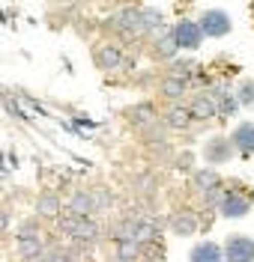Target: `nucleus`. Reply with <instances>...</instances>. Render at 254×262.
I'll use <instances>...</instances> for the list:
<instances>
[{
	"label": "nucleus",
	"instance_id": "1",
	"mask_svg": "<svg viewBox=\"0 0 254 262\" xmlns=\"http://www.w3.org/2000/svg\"><path fill=\"white\" fill-rule=\"evenodd\" d=\"M224 250V262H254V238L251 235H227V242L221 245Z\"/></svg>",
	"mask_w": 254,
	"mask_h": 262
},
{
	"label": "nucleus",
	"instance_id": "2",
	"mask_svg": "<svg viewBox=\"0 0 254 262\" xmlns=\"http://www.w3.org/2000/svg\"><path fill=\"white\" fill-rule=\"evenodd\" d=\"M170 33H173V42H177V48H183V51H198V48H201V42H203L201 24H198V21H188V18L177 21Z\"/></svg>",
	"mask_w": 254,
	"mask_h": 262
},
{
	"label": "nucleus",
	"instance_id": "3",
	"mask_svg": "<svg viewBox=\"0 0 254 262\" xmlns=\"http://www.w3.org/2000/svg\"><path fill=\"white\" fill-rule=\"evenodd\" d=\"M198 24H201L203 36H212V39L227 36V33H230V27H233V21H230V15H227L224 9H206Z\"/></svg>",
	"mask_w": 254,
	"mask_h": 262
},
{
	"label": "nucleus",
	"instance_id": "4",
	"mask_svg": "<svg viewBox=\"0 0 254 262\" xmlns=\"http://www.w3.org/2000/svg\"><path fill=\"white\" fill-rule=\"evenodd\" d=\"M233 152H237V149H233V143H230L227 137H212V140L203 146V161L216 167V164L230 161V158H233Z\"/></svg>",
	"mask_w": 254,
	"mask_h": 262
},
{
	"label": "nucleus",
	"instance_id": "5",
	"mask_svg": "<svg viewBox=\"0 0 254 262\" xmlns=\"http://www.w3.org/2000/svg\"><path fill=\"white\" fill-rule=\"evenodd\" d=\"M60 229L72 235V238H78V242H90V238H96V227H93V221L90 217H75V214H69L60 221Z\"/></svg>",
	"mask_w": 254,
	"mask_h": 262
},
{
	"label": "nucleus",
	"instance_id": "6",
	"mask_svg": "<svg viewBox=\"0 0 254 262\" xmlns=\"http://www.w3.org/2000/svg\"><path fill=\"white\" fill-rule=\"evenodd\" d=\"M248 209H251V203L245 196L233 194V191H224V196H221V203H219L221 217H245Z\"/></svg>",
	"mask_w": 254,
	"mask_h": 262
},
{
	"label": "nucleus",
	"instance_id": "7",
	"mask_svg": "<svg viewBox=\"0 0 254 262\" xmlns=\"http://www.w3.org/2000/svg\"><path fill=\"white\" fill-rule=\"evenodd\" d=\"M18 250L24 256H30V259H36L42 253V238H39V229H33V224L21 227V232H18Z\"/></svg>",
	"mask_w": 254,
	"mask_h": 262
},
{
	"label": "nucleus",
	"instance_id": "8",
	"mask_svg": "<svg viewBox=\"0 0 254 262\" xmlns=\"http://www.w3.org/2000/svg\"><path fill=\"white\" fill-rule=\"evenodd\" d=\"M230 143L237 149L239 155H254V122H239L237 131L230 134Z\"/></svg>",
	"mask_w": 254,
	"mask_h": 262
},
{
	"label": "nucleus",
	"instance_id": "9",
	"mask_svg": "<svg viewBox=\"0 0 254 262\" xmlns=\"http://www.w3.org/2000/svg\"><path fill=\"white\" fill-rule=\"evenodd\" d=\"M188 262H224V250L216 242H201V245L191 247Z\"/></svg>",
	"mask_w": 254,
	"mask_h": 262
},
{
	"label": "nucleus",
	"instance_id": "10",
	"mask_svg": "<svg viewBox=\"0 0 254 262\" xmlns=\"http://www.w3.org/2000/svg\"><path fill=\"white\" fill-rule=\"evenodd\" d=\"M114 27H117V30L123 33L126 39H129V36H141V33H144L141 9H138V12H129V9H126V12H120V15H117V24H114Z\"/></svg>",
	"mask_w": 254,
	"mask_h": 262
},
{
	"label": "nucleus",
	"instance_id": "11",
	"mask_svg": "<svg viewBox=\"0 0 254 262\" xmlns=\"http://www.w3.org/2000/svg\"><path fill=\"white\" fill-rule=\"evenodd\" d=\"M194 185H198V191L206 194V196L221 191V179H219V173H216L212 167H201V170L194 173Z\"/></svg>",
	"mask_w": 254,
	"mask_h": 262
},
{
	"label": "nucleus",
	"instance_id": "12",
	"mask_svg": "<svg viewBox=\"0 0 254 262\" xmlns=\"http://www.w3.org/2000/svg\"><path fill=\"white\" fill-rule=\"evenodd\" d=\"M216 96H198L194 101H191V119H212V116L219 114V104L212 101Z\"/></svg>",
	"mask_w": 254,
	"mask_h": 262
},
{
	"label": "nucleus",
	"instance_id": "13",
	"mask_svg": "<svg viewBox=\"0 0 254 262\" xmlns=\"http://www.w3.org/2000/svg\"><path fill=\"white\" fill-rule=\"evenodd\" d=\"M120 60H123V54H120L117 45H99L96 48V63H99V69H117Z\"/></svg>",
	"mask_w": 254,
	"mask_h": 262
},
{
	"label": "nucleus",
	"instance_id": "14",
	"mask_svg": "<svg viewBox=\"0 0 254 262\" xmlns=\"http://www.w3.org/2000/svg\"><path fill=\"white\" fill-rule=\"evenodd\" d=\"M141 21H144V30L165 33V15L155 12V9H141Z\"/></svg>",
	"mask_w": 254,
	"mask_h": 262
},
{
	"label": "nucleus",
	"instance_id": "15",
	"mask_svg": "<svg viewBox=\"0 0 254 262\" xmlns=\"http://www.w3.org/2000/svg\"><path fill=\"white\" fill-rule=\"evenodd\" d=\"M198 229V217L191 212H177L173 217V232H180V235H191Z\"/></svg>",
	"mask_w": 254,
	"mask_h": 262
},
{
	"label": "nucleus",
	"instance_id": "16",
	"mask_svg": "<svg viewBox=\"0 0 254 262\" xmlns=\"http://www.w3.org/2000/svg\"><path fill=\"white\" fill-rule=\"evenodd\" d=\"M36 212L45 214V217H57V214H60V200H57L54 194L39 196V200H36Z\"/></svg>",
	"mask_w": 254,
	"mask_h": 262
},
{
	"label": "nucleus",
	"instance_id": "17",
	"mask_svg": "<svg viewBox=\"0 0 254 262\" xmlns=\"http://www.w3.org/2000/svg\"><path fill=\"white\" fill-rule=\"evenodd\" d=\"M177 42H173V33H162V39L155 42V57H162V60H170L173 54H177Z\"/></svg>",
	"mask_w": 254,
	"mask_h": 262
},
{
	"label": "nucleus",
	"instance_id": "18",
	"mask_svg": "<svg viewBox=\"0 0 254 262\" xmlns=\"http://www.w3.org/2000/svg\"><path fill=\"white\" fill-rule=\"evenodd\" d=\"M69 209H72L75 217H87V214L93 212V200H90V194H75L72 203H69Z\"/></svg>",
	"mask_w": 254,
	"mask_h": 262
},
{
	"label": "nucleus",
	"instance_id": "19",
	"mask_svg": "<svg viewBox=\"0 0 254 262\" xmlns=\"http://www.w3.org/2000/svg\"><path fill=\"white\" fill-rule=\"evenodd\" d=\"M188 122H191V111H186V107H173L168 114L170 128H188Z\"/></svg>",
	"mask_w": 254,
	"mask_h": 262
},
{
	"label": "nucleus",
	"instance_id": "20",
	"mask_svg": "<svg viewBox=\"0 0 254 262\" xmlns=\"http://www.w3.org/2000/svg\"><path fill=\"white\" fill-rule=\"evenodd\" d=\"M239 107H254V81H242L237 93Z\"/></svg>",
	"mask_w": 254,
	"mask_h": 262
},
{
	"label": "nucleus",
	"instance_id": "21",
	"mask_svg": "<svg viewBox=\"0 0 254 262\" xmlns=\"http://www.w3.org/2000/svg\"><path fill=\"white\" fill-rule=\"evenodd\" d=\"M162 93H165L168 98L186 96V81H180V78H168V81H165V86H162Z\"/></svg>",
	"mask_w": 254,
	"mask_h": 262
},
{
	"label": "nucleus",
	"instance_id": "22",
	"mask_svg": "<svg viewBox=\"0 0 254 262\" xmlns=\"http://www.w3.org/2000/svg\"><path fill=\"white\" fill-rule=\"evenodd\" d=\"M216 98H221V101H219V114H224V116L237 114V107H239L237 96H216Z\"/></svg>",
	"mask_w": 254,
	"mask_h": 262
},
{
	"label": "nucleus",
	"instance_id": "23",
	"mask_svg": "<svg viewBox=\"0 0 254 262\" xmlns=\"http://www.w3.org/2000/svg\"><path fill=\"white\" fill-rule=\"evenodd\" d=\"M6 227H9V214H6V209H0V232Z\"/></svg>",
	"mask_w": 254,
	"mask_h": 262
},
{
	"label": "nucleus",
	"instance_id": "24",
	"mask_svg": "<svg viewBox=\"0 0 254 262\" xmlns=\"http://www.w3.org/2000/svg\"><path fill=\"white\" fill-rule=\"evenodd\" d=\"M111 262H123V259H120V256H114V259H111Z\"/></svg>",
	"mask_w": 254,
	"mask_h": 262
}]
</instances>
